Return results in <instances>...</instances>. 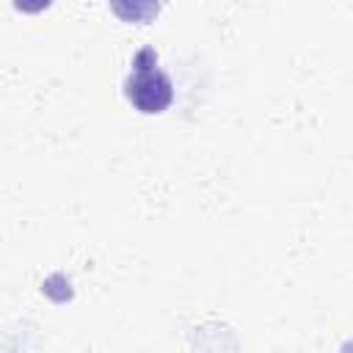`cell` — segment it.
Listing matches in <instances>:
<instances>
[{"mask_svg": "<svg viewBox=\"0 0 353 353\" xmlns=\"http://www.w3.org/2000/svg\"><path fill=\"white\" fill-rule=\"evenodd\" d=\"M124 97L141 113H163L174 99L171 77L157 66V52L143 47L132 58V72L124 80Z\"/></svg>", "mask_w": 353, "mask_h": 353, "instance_id": "obj_1", "label": "cell"}, {"mask_svg": "<svg viewBox=\"0 0 353 353\" xmlns=\"http://www.w3.org/2000/svg\"><path fill=\"white\" fill-rule=\"evenodd\" d=\"M113 14L124 22H149L160 11V0H108Z\"/></svg>", "mask_w": 353, "mask_h": 353, "instance_id": "obj_2", "label": "cell"}, {"mask_svg": "<svg viewBox=\"0 0 353 353\" xmlns=\"http://www.w3.org/2000/svg\"><path fill=\"white\" fill-rule=\"evenodd\" d=\"M55 0H14V6L19 8V11H25V14H39V11H44V8H50Z\"/></svg>", "mask_w": 353, "mask_h": 353, "instance_id": "obj_3", "label": "cell"}]
</instances>
